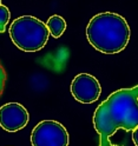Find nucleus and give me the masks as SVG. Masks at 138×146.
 Here are the masks:
<instances>
[{
    "mask_svg": "<svg viewBox=\"0 0 138 146\" xmlns=\"http://www.w3.org/2000/svg\"><path fill=\"white\" fill-rule=\"evenodd\" d=\"M132 141L135 144V146H138V127L132 131Z\"/></svg>",
    "mask_w": 138,
    "mask_h": 146,
    "instance_id": "10",
    "label": "nucleus"
},
{
    "mask_svg": "<svg viewBox=\"0 0 138 146\" xmlns=\"http://www.w3.org/2000/svg\"><path fill=\"white\" fill-rule=\"evenodd\" d=\"M0 5H1V0H0Z\"/></svg>",
    "mask_w": 138,
    "mask_h": 146,
    "instance_id": "11",
    "label": "nucleus"
},
{
    "mask_svg": "<svg viewBox=\"0 0 138 146\" xmlns=\"http://www.w3.org/2000/svg\"><path fill=\"white\" fill-rule=\"evenodd\" d=\"M71 93L81 104H92L98 100L102 87L99 81L89 73H79L71 83Z\"/></svg>",
    "mask_w": 138,
    "mask_h": 146,
    "instance_id": "5",
    "label": "nucleus"
},
{
    "mask_svg": "<svg viewBox=\"0 0 138 146\" xmlns=\"http://www.w3.org/2000/svg\"><path fill=\"white\" fill-rule=\"evenodd\" d=\"M5 81H6V73H5L4 67L1 66V64H0V96H1L3 91H4Z\"/></svg>",
    "mask_w": 138,
    "mask_h": 146,
    "instance_id": "9",
    "label": "nucleus"
},
{
    "mask_svg": "<svg viewBox=\"0 0 138 146\" xmlns=\"http://www.w3.org/2000/svg\"><path fill=\"white\" fill-rule=\"evenodd\" d=\"M49 29L38 18L23 15L17 18L10 26V36L13 44L24 52L41 50L49 40Z\"/></svg>",
    "mask_w": 138,
    "mask_h": 146,
    "instance_id": "3",
    "label": "nucleus"
},
{
    "mask_svg": "<svg viewBox=\"0 0 138 146\" xmlns=\"http://www.w3.org/2000/svg\"><path fill=\"white\" fill-rule=\"evenodd\" d=\"M93 126L99 134V146H118L111 141L118 130L133 131L138 127V85L110 94L96 108Z\"/></svg>",
    "mask_w": 138,
    "mask_h": 146,
    "instance_id": "1",
    "label": "nucleus"
},
{
    "mask_svg": "<svg viewBox=\"0 0 138 146\" xmlns=\"http://www.w3.org/2000/svg\"><path fill=\"white\" fill-rule=\"evenodd\" d=\"M10 10L5 5H0V33H4L6 31V26L10 21Z\"/></svg>",
    "mask_w": 138,
    "mask_h": 146,
    "instance_id": "8",
    "label": "nucleus"
},
{
    "mask_svg": "<svg viewBox=\"0 0 138 146\" xmlns=\"http://www.w3.org/2000/svg\"><path fill=\"white\" fill-rule=\"evenodd\" d=\"M29 120V111L19 103H7L0 107V126L7 132L23 130Z\"/></svg>",
    "mask_w": 138,
    "mask_h": 146,
    "instance_id": "6",
    "label": "nucleus"
},
{
    "mask_svg": "<svg viewBox=\"0 0 138 146\" xmlns=\"http://www.w3.org/2000/svg\"><path fill=\"white\" fill-rule=\"evenodd\" d=\"M46 26H47V29H49L50 35L54 36V38H60L66 30V21L63 17L54 14L47 19Z\"/></svg>",
    "mask_w": 138,
    "mask_h": 146,
    "instance_id": "7",
    "label": "nucleus"
},
{
    "mask_svg": "<svg viewBox=\"0 0 138 146\" xmlns=\"http://www.w3.org/2000/svg\"><path fill=\"white\" fill-rule=\"evenodd\" d=\"M130 27L122 15L111 12L96 14L86 27L89 42L104 54L122 52L130 40Z\"/></svg>",
    "mask_w": 138,
    "mask_h": 146,
    "instance_id": "2",
    "label": "nucleus"
},
{
    "mask_svg": "<svg viewBox=\"0 0 138 146\" xmlns=\"http://www.w3.org/2000/svg\"><path fill=\"white\" fill-rule=\"evenodd\" d=\"M67 130L56 120H43L31 133L32 146H69Z\"/></svg>",
    "mask_w": 138,
    "mask_h": 146,
    "instance_id": "4",
    "label": "nucleus"
}]
</instances>
